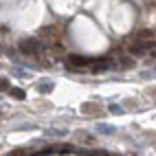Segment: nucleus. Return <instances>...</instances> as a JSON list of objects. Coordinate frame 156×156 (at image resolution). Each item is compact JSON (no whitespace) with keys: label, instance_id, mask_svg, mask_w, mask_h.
<instances>
[{"label":"nucleus","instance_id":"2","mask_svg":"<svg viewBox=\"0 0 156 156\" xmlns=\"http://www.w3.org/2000/svg\"><path fill=\"white\" fill-rule=\"evenodd\" d=\"M40 35H42V37L46 40V42H51V44H57V42H59V37H62V29L51 24V27H44L42 31H40Z\"/></svg>","mask_w":156,"mask_h":156},{"label":"nucleus","instance_id":"11","mask_svg":"<svg viewBox=\"0 0 156 156\" xmlns=\"http://www.w3.org/2000/svg\"><path fill=\"white\" fill-rule=\"evenodd\" d=\"M46 134H48V136H64L66 130H48Z\"/></svg>","mask_w":156,"mask_h":156},{"label":"nucleus","instance_id":"9","mask_svg":"<svg viewBox=\"0 0 156 156\" xmlns=\"http://www.w3.org/2000/svg\"><path fill=\"white\" fill-rule=\"evenodd\" d=\"M77 141H81V143H95V139H92L90 134H81V132L77 134Z\"/></svg>","mask_w":156,"mask_h":156},{"label":"nucleus","instance_id":"4","mask_svg":"<svg viewBox=\"0 0 156 156\" xmlns=\"http://www.w3.org/2000/svg\"><path fill=\"white\" fill-rule=\"evenodd\" d=\"M73 147H70V145H53V147H51L48 152H55V154H68Z\"/></svg>","mask_w":156,"mask_h":156},{"label":"nucleus","instance_id":"3","mask_svg":"<svg viewBox=\"0 0 156 156\" xmlns=\"http://www.w3.org/2000/svg\"><path fill=\"white\" fill-rule=\"evenodd\" d=\"M132 66H134V57H132V55L119 57V68H132Z\"/></svg>","mask_w":156,"mask_h":156},{"label":"nucleus","instance_id":"10","mask_svg":"<svg viewBox=\"0 0 156 156\" xmlns=\"http://www.w3.org/2000/svg\"><path fill=\"white\" fill-rule=\"evenodd\" d=\"M37 90L42 92V95H46V92L53 90V84H40V86H37Z\"/></svg>","mask_w":156,"mask_h":156},{"label":"nucleus","instance_id":"6","mask_svg":"<svg viewBox=\"0 0 156 156\" xmlns=\"http://www.w3.org/2000/svg\"><path fill=\"white\" fill-rule=\"evenodd\" d=\"M136 37H139V40H152L154 33H152L150 29H143V31H136Z\"/></svg>","mask_w":156,"mask_h":156},{"label":"nucleus","instance_id":"5","mask_svg":"<svg viewBox=\"0 0 156 156\" xmlns=\"http://www.w3.org/2000/svg\"><path fill=\"white\" fill-rule=\"evenodd\" d=\"M81 112L90 117V112H99V108L95 106V103H84V106H81Z\"/></svg>","mask_w":156,"mask_h":156},{"label":"nucleus","instance_id":"7","mask_svg":"<svg viewBox=\"0 0 156 156\" xmlns=\"http://www.w3.org/2000/svg\"><path fill=\"white\" fill-rule=\"evenodd\" d=\"M9 92H11V95H13L16 99H24V97H27L22 88H9Z\"/></svg>","mask_w":156,"mask_h":156},{"label":"nucleus","instance_id":"14","mask_svg":"<svg viewBox=\"0 0 156 156\" xmlns=\"http://www.w3.org/2000/svg\"><path fill=\"white\" fill-rule=\"evenodd\" d=\"M110 112H112V114H121V108H119V106H110Z\"/></svg>","mask_w":156,"mask_h":156},{"label":"nucleus","instance_id":"13","mask_svg":"<svg viewBox=\"0 0 156 156\" xmlns=\"http://www.w3.org/2000/svg\"><path fill=\"white\" fill-rule=\"evenodd\" d=\"M86 156H108V154H103V152L97 150V152H86Z\"/></svg>","mask_w":156,"mask_h":156},{"label":"nucleus","instance_id":"12","mask_svg":"<svg viewBox=\"0 0 156 156\" xmlns=\"http://www.w3.org/2000/svg\"><path fill=\"white\" fill-rule=\"evenodd\" d=\"M9 88H11V86H9V79L0 77V90H7V92H9Z\"/></svg>","mask_w":156,"mask_h":156},{"label":"nucleus","instance_id":"8","mask_svg":"<svg viewBox=\"0 0 156 156\" xmlns=\"http://www.w3.org/2000/svg\"><path fill=\"white\" fill-rule=\"evenodd\" d=\"M97 130H99V132H103V134H112V132H114V128H112V126H106V123H99Z\"/></svg>","mask_w":156,"mask_h":156},{"label":"nucleus","instance_id":"1","mask_svg":"<svg viewBox=\"0 0 156 156\" xmlns=\"http://www.w3.org/2000/svg\"><path fill=\"white\" fill-rule=\"evenodd\" d=\"M20 53L24 55H42V44L37 42V40H22V42L18 44Z\"/></svg>","mask_w":156,"mask_h":156}]
</instances>
